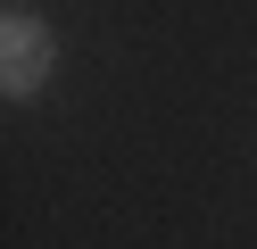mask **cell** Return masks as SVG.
<instances>
[{
    "label": "cell",
    "instance_id": "obj_1",
    "mask_svg": "<svg viewBox=\"0 0 257 249\" xmlns=\"http://www.w3.org/2000/svg\"><path fill=\"white\" fill-rule=\"evenodd\" d=\"M0 75H9V92H34L42 75H50V33H42L34 9H9V42H0Z\"/></svg>",
    "mask_w": 257,
    "mask_h": 249
}]
</instances>
